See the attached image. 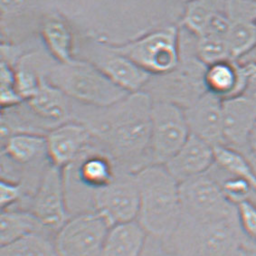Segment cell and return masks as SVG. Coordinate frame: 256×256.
I'll return each instance as SVG.
<instances>
[{
  "label": "cell",
  "mask_w": 256,
  "mask_h": 256,
  "mask_svg": "<svg viewBox=\"0 0 256 256\" xmlns=\"http://www.w3.org/2000/svg\"><path fill=\"white\" fill-rule=\"evenodd\" d=\"M251 256V254H247V252H242V254H241V256Z\"/></svg>",
  "instance_id": "obj_33"
},
{
  "label": "cell",
  "mask_w": 256,
  "mask_h": 256,
  "mask_svg": "<svg viewBox=\"0 0 256 256\" xmlns=\"http://www.w3.org/2000/svg\"><path fill=\"white\" fill-rule=\"evenodd\" d=\"M82 60L92 64L105 76L130 94L144 90L152 76L100 38H89L82 44Z\"/></svg>",
  "instance_id": "obj_9"
},
{
  "label": "cell",
  "mask_w": 256,
  "mask_h": 256,
  "mask_svg": "<svg viewBox=\"0 0 256 256\" xmlns=\"http://www.w3.org/2000/svg\"><path fill=\"white\" fill-rule=\"evenodd\" d=\"M214 13L206 0H190L182 24L198 38L203 36Z\"/></svg>",
  "instance_id": "obj_27"
},
{
  "label": "cell",
  "mask_w": 256,
  "mask_h": 256,
  "mask_svg": "<svg viewBox=\"0 0 256 256\" xmlns=\"http://www.w3.org/2000/svg\"><path fill=\"white\" fill-rule=\"evenodd\" d=\"M140 256H176L166 242L148 236L146 246Z\"/></svg>",
  "instance_id": "obj_30"
},
{
  "label": "cell",
  "mask_w": 256,
  "mask_h": 256,
  "mask_svg": "<svg viewBox=\"0 0 256 256\" xmlns=\"http://www.w3.org/2000/svg\"><path fill=\"white\" fill-rule=\"evenodd\" d=\"M185 110L164 100H153L150 130L152 165H165L190 136Z\"/></svg>",
  "instance_id": "obj_7"
},
{
  "label": "cell",
  "mask_w": 256,
  "mask_h": 256,
  "mask_svg": "<svg viewBox=\"0 0 256 256\" xmlns=\"http://www.w3.org/2000/svg\"><path fill=\"white\" fill-rule=\"evenodd\" d=\"M226 40L232 60L242 56L256 44V26L246 21H234Z\"/></svg>",
  "instance_id": "obj_25"
},
{
  "label": "cell",
  "mask_w": 256,
  "mask_h": 256,
  "mask_svg": "<svg viewBox=\"0 0 256 256\" xmlns=\"http://www.w3.org/2000/svg\"><path fill=\"white\" fill-rule=\"evenodd\" d=\"M44 48L59 64L76 61V41L71 26L59 14L44 16L39 26Z\"/></svg>",
  "instance_id": "obj_16"
},
{
  "label": "cell",
  "mask_w": 256,
  "mask_h": 256,
  "mask_svg": "<svg viewBox=\"0 0 256 256\" xmlns=\"http://www.w3.org/2000/svg\"><path fill=\"white\" fill-rule=\"evenodd\" d=\"M44 230L48 229L29 210L16 208L1 210V246Z\"/></svg>",
  "instance_id": "obj_20"
},
{
  "label": "cell",
  "mask_w": 256,
  "mask_h": 256,
  "mask_svg": "<svg viewBox=\"0 0 256 256\" xmlns=\"http://www.w3.org/2000/svg\"><path fill=\"white\" fill-rule=\"evenodd\" d=\"M140 190L137 221L150 238L168 242L180 223V183L164 165H150L136 173Z\"/></svg>",
  "instance_id": "obj_2"
},
{
  "label": "cell",
  "mask_w": 256,
  "mask_h": 256,
  "mask_svg": "<svg viewBox=\"0 0 256 256\" xmlns=\"http://www.w3.org/2000/svg\"><path fill=\"white\" fill-rule=\"evenodd\" d=\"M110 44L152 76L170 74L180 62V33L174 26L156 29L125 43Z\"/></svg>",
  "instance_id": "obj_5"
},
{
  "label": "cell",
  "mask_w": 256,
  "mask_h": 256,
  "mask_svg": "<svg viewBox=\"0 0 256 256\" xmlns=\"http://www.w3.org/2000/svg\"><path fill=\"white\" fill-rule=\"evenodd\" d=\"M214 164L229 175L246 180L256 190V170L248 156L228 145L214 147Z\"/></svg>",
  "instance_id": "obj_22"
},
{
  "label": "cell",
  "mask_w": 256,
  "mask_h": 256,
  "mask_svg": "<svg viewBox=\"0 0 256 256\" xmlns=\"http://www.w3.org/2000/svg\"><path fill=\"white\" fill-rule=\"evenodd\" d=\"M180 196L181 218L209 222L238 214V206L226 198L208 171L180 183Z\"/></svg>",
  "instance_id": "obj_6"
},
{
  "label": "cell",
  "mask_w": 256,
  "mask_h": 256,
  "mask_svg": "<svg viewBox=\"0 0 256 256\" xmlns=\"http://www.w3.org/2000/svg\"><path fill=\"white\" fill-rule=\"evenodd\" d=\"M51 232H57L70 218L62 168L49 164L26 206Z\"/></svg>",
  "instance_id": "obj_10"
},
{
  "label": "cell",
  "mask_w": 256,
  "mask_h": 256,
  "mask_svg": "<svg viewBox=\"0 0 256 256\" xmlns=\"http://www.w3.org/2000/svg\"><path fill=\"white\" fill-rule=\"evenodd\" d=\"M190 133L212 147L226 145L224 137L223 100L206 92L185 109Z\"/></svg>",
  "instance_id": "obj_14"
},
{
  "label": "cell",
  "mask_w": 256,
  "mask_h": 256,
  "mask_svg": "<svg viewBox=\"0 0 256 256\" xmlns=\"http://www.w3.org/2000/svg\"><path fill=\"white\" fill-rule=\"evenodd\" d=\"M208 172L218 181L224 194L232 204L238 206L244 201L251 200L254 188L249 181L229 175L214 163Z\"/></svg>",
  "instance_id": "obj_23"
},
{
  "label": "cell",
  "mask_w": 256,
  "mask_h": 256,
  "mask_svg": "<svg viewBox=\"0 0 256 256\" xmlns=\"http://www.w3.org/2000/svg\"><path fill=\"white\" fill-rule=\"evenodd\" d=\"M36 0H1L2 22L6 19L16 18L32 8Z\"/></svg>",
  "instance_id": "obj_29"
},
{
  "label": "cell",
  "mask_w": 256,
  "mask_h": 256,
  "mask_svg": "<svg viewBox=\"0 0 256 256\" xmlns=\"http://www.w3.org/2000/svg\"><path fill=\"white\" fill-rule=\"evenodd\" d=\"M26 102L38 117L50 124L52 128L72 120L74 100L60 89L49 84L46 78L36 94L26 100Z\"/></svg>",
  "instance_id": "obj_17"
},
{
  "label": "cell",
  "mask_w": 256,
  "mask_h": 256,
  "mask_svg": "<svg viewBox=\"0 0 256 256\" xmlns=\"http://www.w3.org/2000/svg\"><path fill=\"white\" fill-rule=\"evenodd\" d=\"M204 84L208 92L222 100L244 94L246 87L244 67L229 60L206 66Z\"/></svg>",
  "instance_id": "obj_19"
},
{
  "label": "cell",
  "mask_w": 256,
  "mask_h": 256,
  "mask_svg": "<svg viewBox=\"0 0 256 256\" xmlns=\"http://www.w3.org/2000/svg\"><path fill=\"white\" fill-rule=\"evenodd\" d=\"M249 158H250L252 164V166H254V168H256V156L251 155V156H249ZM251 201L252 202H254V204H256V190L254 191V194H252V196Z\"/></svg>",
  "instance_id": "obj_32"
},
{
  "label": "cell",
  "mask_w": 256,
  "mask_h": 256,
  "mask_svg": "<svg viewBox=\"0 0 256 256\" xmlns=\"http://www.w3.org/2000/svg\"><path fill=\"white\" fill-rule=\"evenodd\" d=\"M166 244L176 256H240L244 252L238 214L209 222L181 218Z\"/></svg>",
  "instance_id": "obj_3"
},
{
  "label": "cell",
  "mask_w": 256,
  "mask_h": 256,
  "mask_svg": "<svg viewBox=\"0 0 256 256\" xmlns=\"http://www.w3.org/2000/svg\"><path fill=\"white\" fill-rule=\"evenodd\" d=\"M46 138L49 162L61 168L74 162L94 140L90 130L76 120L57 125L46 133Z\"/></svg>",
  "instance_id": "obj_13"
},
{
  "label": "cell",
  "mask_w": 256,
  "mask_h": 256,
  "mask_svg": "<svg viewBox=\"0 0 256 256\" xmlns=\"http://www.w3.org/2000/svg\"><path fill=\"white\" fill-rule=\"evenodd\" d=\"M46 80L82 104L109 107L130 94L92 64L77 58L70 64L54 62Z\"/></svg>",
  "instance_id": "obj_4"
},
{
  "label": "cell",
  "mask_w": 256,
  "mask_h": 256,
  "mask_svg": "<svg viewBox=\"0 0 256 256\" xmlns=\"http://www.w3.org/2000/svg\"><path fill=\"white\" fill-rule=\"evenodd\" d=\"M140 208V190L136 173L120 170L114 180L98 190L94 210L110 226L137 220Z\"/></svg>",
  "instance_id": "obj_11"
},
{
  "label": "cell",
  "mask_w": 256,
  "mask_h": 256,
  "mask_svg": "<svg viewBox=\"0 0 256 256\" xmlns=\"http://www.w3.org/2000/svg\"><path fill=\"white\" fill-rule=\"evenodd\" d=\"M152 102L144 90L130 94L119 102L104 108L74 100L72 120L90 130L95 144L112 158L120 170L137 173L152 165Z\"/></svg>",
  "instance_id": "obj_1"
},
{
  "label": "cell",
  "mask_w": 256,
  "mask_h": 256,
  "mask_svg": "<svg viewBox=\"0 0 256 256\" xmlns=\"http://www.w3.org/2000/svg\"><path fill=\"white\" fill-rule=\"evenodd\" d=\"M54 234L48 230L29 234L1 246L0 256H58Z\"/></svg>",
  "instance_id": "obj_21"
},
{
  "label": "cell",
  "mask_w": 256,
  "mask_h": 256,
  "mask_svg": "<svg viewBox=\"0 0 256 256\" xmlns=\"http://www.w3.org/2000/svg\"><path fill=\"white\" fill-rule=\"evenodd\" d=\"M239 226L242 234V250L256 256V204L247 200L238 204Z\"/></svg>",
  "instance_id": "obj_26"
},
{
  "label": "cell",
  "mask_w": 256,
  "mask_h": 256,
  "mask_svg": "<svg viewBox=\"0 0 256 256\" xmlns=\"http://www.w3.org/2000/svg\"><path fill=\"white\" fill-rule=\"evenodd\" d=\"M1 95L0 102L2 109L13 107L24 102L16 87L14 66L10 62L1 60Z\"/></svg>",
  "instance_id": "obj_28"
},
{
  "label": "cell",
  "mask_w": 256,
  "mask_h": 256,
  "mask_svg": "<svg viewBox=\"0 0 256 256\" xmlns=\"http://www.w3.org/2000/svg\"><path fill=\"white\" fill-rule=\"evenodd\" d=\"M196 51L198 60L206 66L232 59L228 40L214 36L206 34L198 38Z\"/></svg>",
  "instance_id": "obj_24"
},
{
  "label": "cell",
  "mask_w": 256,
  "mask_h": 256,
  "mask_svg": "<svg viewBox=\"0 0 256 256\" xmlns=\"http://www.w3.org/2000/svg\"><path fill=\"white\" fill-rule=\"evenodd\" d=\"M110 226L96 211L72 216L54 234L58 256H100Z\"/></svg>",
  "instance_id": "obj_8"
},
{
  "label": "cell",
  "mask_w": 256,
  "mask_h": 256,
  "mask_svg": "<svg viewBox=\"0 0 256 256\" xmlns=\"http://www.w3.org/2000/svg\"><path fill=\"white\" fill-rule=\"evenodd\" d=\"M249 148H250L251 155L256 156V124L254 125V127L252 132L251 136H250Z\"/></svg>",
  "instance_id": "obj_31"
},
{
  "label": "cell",
  "mask_w": 256,
  "mask_h": 256,
  "mask_svg": "<svg viewBox=\"0 0 256 256\" xmlns=\"http://www.w3.org/2000/svg\"><path fill=\"white\" fill-rule=\"evenodd\" d=\"M223 117L226 145L250 156L249 140L256 124V95L223 100Z\"/></svg>",
  "instance_id": "obj_12"
},
{
  "label": "cell",
  "mask_w": 256,
  "mask_h": 256,
  "mask_svg": "<svg viewBox=\"0 0 256 256\" xmlns=\"http://www.w3.org/2000/svg\"><path fill=\"white\" fill-rule=\"evenodd\" d=\"M181 1H185V2H190V0H181Z\"/></svg>",
  "instance_id": "obj_34"
},
{
  "label": "cell",
  "mask_w": 256,
  "mask_h": 256,
  "mask_svg": "<svg viewBox=\"0 0 256 256\" xmlns=\"http://www.w3.org/2000/svg\"><path fill=\"white\" fill-rule=\"evenodd\" d=\"M214 163V147L190 134L180 150L164 165L178 183L206 173Z\"/></svg>",
  "instance_id": "obj_15"
},
{
  "label": "cell",
  "mask_w": 256,
  "mask_h": 256,
  "mask_svg": "<svg viewBox=\"0 0 256 256\" xmlns=\"http://www.w3.org/2000/svg\"><path fill=\"white\" fill-rule=\"evenodd\" d=\"M148 236L137 220L112 226L100 256H140Z\"/></svg>",
  "instance_id": "obj_18"
}]
</instances>
